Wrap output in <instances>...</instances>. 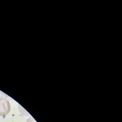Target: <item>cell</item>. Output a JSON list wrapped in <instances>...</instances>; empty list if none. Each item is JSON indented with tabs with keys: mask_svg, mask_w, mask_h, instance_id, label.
<instances>
[{
	"mask_svg": "<svg viewBox=\"0 0 122 122\" xmlns=\"http://www.w3.org/2000/svg\"><path fill=\"white\" fill-rule=\"evenodd\" d=\"M26 122H37L32 117H30L27 120Z\"/></svg>",
	"mask_w": 122,
	"mask_h": 122,
	"instance_id": "cell-2",
	"label": "cell"
},
{
	"mask_svg": "<svg viewBox=\"0 0 122 122\" xmlns=\"http://www.w3.org/2000/svg\"><path fill=\"white\" fill-rule=\"evenodd\" d=\"M11 109L10 104L8 100L5 98H0V117L7 115Z\"/></svg>",
	"mask_w": 122,
	"mask_h": 122,
	"instance_id": "cell-1",
	"label": "cell"
}]
</instances>
